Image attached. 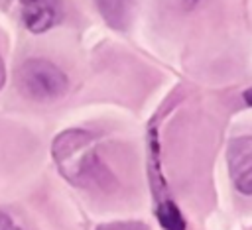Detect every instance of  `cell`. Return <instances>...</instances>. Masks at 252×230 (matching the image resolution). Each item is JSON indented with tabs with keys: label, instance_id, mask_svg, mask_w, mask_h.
I'll use <instances>...</instances> for the list:
<instances>
[{
	"label": "cell",
	"instance_id": "cell-1",
	"mask_svg": "<svg viewBox=\"0 0 252 230\" xmlns=\"http://www.w3.org/2000/svg\"><path fill=\"white\" fill-rule=\"evenodd\" d=\"M59 173L75 187L108 189L114 179L96 153L93 134L85 130H65L51 145Z\"/></svg>",
	"mask_w": 252,
	"mask_h": 230
},
{
	"label": "cell",
	"instance_id": "cell-2",
	"mask_svg": "<svg viewBox=\"0 0 252 230\" xmlns=\"http://www.w3.org/2000/svg\"><path fill=\"white\" fill-rule=\"evenodd\" d=\"M18 90L32 100L47 102L63 96L67 92V75L45 59H28L16 69Z\"/></svg>",
	"mask_w": 252,
	"mask_h": 230
},
{
	"label": "cell",
	"instance_id": "cell-3",
	"mask_svg": "<svg viewBox=\"0 0 252 230\" xmlns=\"http://www.w3.org/2000/svg\"><path fill=\"white\" fill-rule=\"evenodd\" d=\"M26 28L33 33L47 31L59 22L57 0H18Z\"/></svg>",
	"mask_w": 252,
	"mask_h": 230
},
{
	"label": "cell",
	"instance_id": "cell-4",
	"mask_svg": "<svg viewBox=\"0 0 252 230\" xmlns=\"http://www.w3.org/2000/svg\"><path fill=\"white\" fill-rule=\"evenodd\" d=\"M228 157L236 189L244 195H252V140L234 142Z\"/></svg>",
	"mask_w": 252,
	"mask_h": 230
},
{
	"label": "cell",
	"instance_id": "cell-5",
	"mask_svg": "<svg viewBox=\"0 0 252 230\" xmlns=\"http://www.w3.org/2000/svg\"><path fill=\"white\" fill-rule=\"evenodd\" d=\"M94 4L108 26L122 29L128 22L134 0H94Z\"/></svg>",
	"mask_w": 252,
	"mask_h": 230
},
{
	"label": "cell",
	"instance_id": "cell-6",
	"mask_svg": "<svg viewBox=\"0 0 252 230\" xmlns=\"http://www.w3.org/2000/svg\"><path fill=\"white\" fill-rule=\"evenodd\" d=\"M158 218H159V222L165 230H185L183 216L171 201H163L158 206Z\"/></svg>",
	"mask_w": 252,
	"mask_h": 230
},
{
	"label": "cell",
	"instance_id": "cell-7",
	"mask_svg": "<svg viewBox=\"0 0 252 230\" xmlns=\"http://www.w3.org/2000/svg\"><path fill=\"white\" fill-rule=\"evenodd\" d=\"M96 230H148V226H146L144 222L128 220V222H108V224H100Z\"/></svg>",
	"mask_w": 252,
	"mask_h": 230
},
{
	"label": "cell",
	"instance_id": "cell-8",
	"mask_svg": "<svg viewBox=\"0 0 252 230\" xmlns=\"http://www.w3.org/2000/svg\"><path fill=\"white\" fill-rule=\"evenodd\" d=\"M0 230H20V228L14 224V220L8 214H2L0 212Z\"/></svg>",
	"mask_w": 252,
	"mask_h": 230
},
{
	"label": "cell",
	"instance_id": "cell-9",
	"mask_svg": "<svg viewBox=\"0 0 252 230\" xmlns=\"http://www.w3.org/2000/svg\"><path fill=\"white\" fill-rule=\"evenodd\" d=\"M244 100H246V104H250V106H252V88L244 90Z\"/></svg>",
	"mask_w": 252,
	"mask_h": 230
},
{
	"label": "cell",
	"instance_id": "cell-10",
	"mask_svg": "<svg viewBox=\"0 0 252 230\" xmlns=\"http://www.w3.org/2000/svg\"><path fill=\"white\" fill-rule=\"evenodd\" d=\"M4 63H2V59H0V88H2V85H4Z\"/></svg>",
	"mask_w": 252,
	"mask_h": 230
}]
</instances>
